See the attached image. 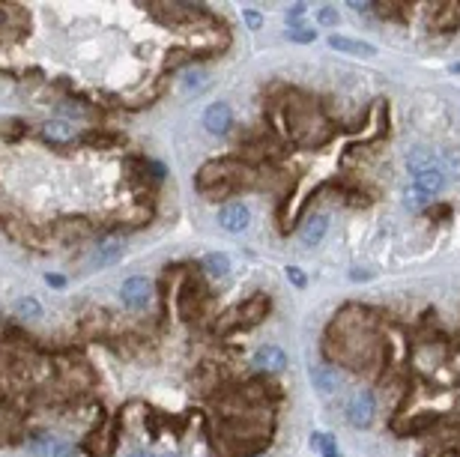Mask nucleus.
<instances>
[{"mask_svg":"<svg viewBox=\"0 0 460 457\" xmlns=\"http://www.w3.org/2000/svg\"><path fill=\"white\" fill-rule=\"evenodd\" d=\"M374 416H376V397L371 392L356 395L350 401V406H347V421L356 430H368L374 425Z\"/></svg>","mask_w":460,"mask_h":457,"instance_id":"obj_1","label":"nucleus"},{"mask_svg":"<svg viewBox=\"0 0 460 457\" xmlns=\"http://www.w3.org/2000/svg\"><path fill=\"white\" fill-rule=\"evenodd\" d=\"M120 299L126 308H147L150 299H152V287H150V281L144 275H132V278H126L123 281V287H120Z\"/></svg>","mask_w":460,"mask_h":457,"instance_id":"obj_2","label":"nucleus"},{"mask_svg":"<svg viewBox=\"0 0 460 457\" xmlns=\"http://www.w3.org/2000/svg\"><path fill=\"white\" fill-rule=\"evenodd\" d=\"M254 368L263 371V373H281L287 368V353L281 347H275V344H263L254 353Z\"/></svg>","mask_w":460,"mask_h":457,"instance_id":"obj_3","label":"nucleus"},{"mask_svg":"<svg viewBox=\"0 0 460 457\" xmlns=\"http://www.w3.org/2000/svg\"><path fill=\"white\" fill-rule=\"evenodd\" d=\"M218 225L230 233H242L251 225V213L245 204H224V209L218 213Z\"/></svg>","mask_w":460,"mask_h":457,"instance_id":"obj_4","label":"nucleus"},{"mask_svg":"<svg viewBox=\"0 0 460 457\" xmlns=\"http://www.w3.org/2000/svg\"><path fill=\"white\" fill-rule=\"evenodd\" d=\"M233 123V114H230V105L228 102H212L206 114H204V126L209 128L212 135H224Z\"/></svg>","mask_w":460,"mask_h":457,"instance_id":"obj_5","label":"nucleus"},{"mask_svg":"<svg viewBox=\"0 0 460 457\" xmlns=\"http://www.w3.org/2000/svg\"><path fill=\"white\" fill-rule=\"evenodd\" d=\"M433 161H436V152H433L428 144H421V147H412V150H409L407 168L419 177V173H424V171H433Z\"/></svg>","mask_w":460,"mask_h":457,"instance_id":"obj_6","label":"nucleus"},{"mask_svg":"<svg viewBox=\"0 0 460 457\" xmlns=\"http://www.w3.org/2000/svg\"><path fill=\"white\" fill-rule=\"evenodd\" d=\"M326 230H329V216H311L302 227V245H308V249L320 245L323 237H326Z\"/></svg>","mask_w":460,"mask_h":457,"instance_id":"obj_7","label":"nucleus"},{"mask_svg":"<svg viewBox=\"0 0 460 457\" xmlns=\"http://www.w3.org/2000/svg\"><path fill=\"white\" fill-rule=\"evenodd\" d=\"M335 51H344V54H356V57H374V48L368 42H359V39H347V37H329L326 39Z\"/></svg>","mask_w":460,"mask_h":457,"instance_id":"obj_8","label":"nucleus"},{"mask_svg":"<svg viewBox=\"0 0 460 457\" xmlns=\"http://www.w3.org/2000/svg\"><path fill=\"white\" fill-rule=\"evenodd\" d=\"M412 185H419L421 192H428V194L433 197V194H440V192H442L445 180H442V173L433 168V171H424V173H419V177L412 180Z\"/></svg>","mask_w":460,"mask_h":457,"instance_id":"obj_9","label":"nucleus"},{"mask_svg":"<svg viewBox=\"0 0 460 457\" xmlns=\"http://www.w3.org/2000/svg\"><path fill=\"white\" fill-rule=\"evenodd\" d=\"M15 317L18 320H25V323H33V320H39L42 317V305L39 299H33V296H25V299H18L15 305Z\"/></svg>","mask_w":460,"mask_h":457,"instance_id":"obj_10","label":"nucleus"},{"mask_svg":"<svg viewBox=\"0 0 460 457\" xmlns=\"http://www.w3.org/2000/svg\"><path fill=\"white\" fill-rule=\"evenodd\" d=\"M204 269L212 275V278H224V275H230V269H233V263H230V257L228 254H206L204 257Z\"/></svg>","mask_w":460,"mask_h":457,"instance_id":"obj_11","label":"nucleus"},{"mask_svg":"<svg viewBox=\"0 0 460 457\" xmlns=\"http://www.w3.org/2000/svg\"><path fill=\"white\" fill-rule=\"evenodd\" d=\"M314 385H317V392L332 395V392H338L341 380H338V373L326 365V368H314Z\"/></svg>","mask_w":460,"mask_h":457,"instance_id":"obj_12","label":"nucleus"},{"mask_svg":"<svg viewBox=\"0 0 460 457\" xmlns=\"http://www.w3.org/2000/svg\"><path fill=\"white\" fill-rule=\"evenodd\" d=\"M123 251H126V242L123 239H105L102 245H99V263L105 266V263H117L123 257Z\"/></svg>","mask_w":460,"mask_h":457,"instance_id":"obj_13","label":"nucleus"},{"mask_svg":"<svg viewBox=\"0 0 460 457\" xmlns=\"http://www.w3.org/2000/svg\"><path fill=\"white\" fill-rule=\"evenodd\" d=\"M431 201H433V197H431L428 192H421L419 185H407V189H404V206H407V209H412V213H419V209H424V206H428Z\"/></svg>","mask_w":460,"mask_h":457,"instance_id":"obj_14","label":"nucleus"},{"mask_svg":"<svg viewBox=\"0 0 460 457\" xmlns=\"http://www.w3.org/2000/svg\"><path fill=\"white\" fill-rule=\"evenodd\" d=\"M242 323H257L266 314V299L263 296H257V299H251V302H242Z\"/></svg>","mask_w":460,"mask_h":457,"instance_id":"obj_15","label":"nucleus"},{"mask_svg":"<svg viewBox=\"0 0 460 457\" xmlns=\"http://www.w3.org/2000/svg\"><path fill=\"white\" fill-rule=\"evenodd\" d=\"M209 81V75L204 72V69H188V72H183V87L188 90V93H197L200 87H204Z\"/></svg>","mask_w":460,"mask_h":457,"instance_id":"obj_16","label":"nucleus"},{"mask_svg":"<svg viewBox=\"0 0 460 457\" xmlns=\"http://www.w3.org/2000/svg\"><path fill=\"white\" fill-rule=\"evenodd\" d=\"M442 173V180H457L460 177V156L457 152H448V156H442V168H436Z\"/></svg>","mask_w":460,"mask_h":457,"instance_id":"obj_17","label":"nucleus"},{"mask_svg":"<svg viewBox=\"0 0 460 457\" xmlns=\"http://www.w3.org/2000/svg\"><path fill=\"white\" fill-rule=\"evenodd\" d=\"M42 135L48 138V140H69L72 128H69L66 123H45V126H42Z\"/></svg>","mask_w":460,"mask_h":457,"instance_id":"obj_18","label":"nucleus"},{"mask_svg":"<svg viewBox=\"0 0 460 457\" xmlns=\"http://www.w3.org/2000/svg\"><path fill=\"white\" fill-rule=\"evenodd\" d=\"M302 21H305V4H293V6H290V13H287V25H290V30H299V27H302Z\"/></svg>","mask_w":460,"mask_h":457,"instance_id":"obj_19","label":"nucleus"},{"mask_svg":"<svg viewBox=\"0 0 460 457\" xmlns=\"http://www.w3.org/2000/svg\"><path fill=\"white\" fill-rule=\"evenodd\" d=\"M317 18H320V25H323V27H335V25H338V13H335V6H320V9H317Z\"/></svg>","mask_w":460,"mask_h":457,"instance_id":"obj_20","label":"nucleus"},{"mask_svg":"<svg viewBox=\"0 0 460 457\" xmlns=\"http://www.w3.org/2000/svg\"><path fill=\"white\" fill-rule=\"evenodd\" d=\"M287 37H290L293 42H299V45H308V42H314V37H317V33H314L311 27H299V30H290Z\"/></svg>","mask_w":460,"mask_h":457,"instance_id":"obj_21","label":"nucleus"},{"mask_svg":"<svg viewBox=\"0 0 460 457\" xmlns=\"http://www.w3.org/2000/svg\"><path fill=\"white\" fill-rule=\"evenodd\" d=\"M242 18H245V25H249L251 30H261V27H263V15L257 13V9H245Z\"/></svg>","mask_w":460,"mask_h":457,"instance_id":"obj_22","label":"nucleus"},{"mask_svg":"<svg viewBox=\"0 0 460 457\" xmlns=\"http://www.w3.org/2000/svg\"><path fill=\"white\" fill-rule=\"evenodd\" d=\"M287 278H290L293 287H305V284H308V278H305V272L299 266H287Z\"/></svg>","mask_w":460,"mask_h":457,"instance_id":"obj_23","label":"nucleus"},{"mask_svg":"<svg viewBox=\"0 0 460 457\" xmlns=\"http://www.w3.org/2000/svg\"><path fill=\"white\" fill-rule=\"evenodd\" d=\"M51 457H72V445H69V442H54Z\"/></svg>","mask_w":460,"mask_h":457,"instance_id":"obj_24","label":"nucleus"},{"mask_svg":"<svg viewBox=\"0 0 460 457\" xmlns=\"http://www.w3.org/2000/svg\"><path fill=\"white\" fill-rule=\"evenodd\" d=\"M45 281L54 287V290H60V287H66V278L63 275H45Z\"/></svg>","mask_w":460,"mask_h":457,"instance_id":"obj_25","label":"nucleus"},{"mask_svg":"<svg viewBox=\"0 0 460 457\" xmlns=\"http://www.w3.org/2000/svg\"><path fill=\"white\" fill-rule=\"evenodd\" d=\"M129 457H152V454H150V451H132Z\"/></svg>","mask_w":460,"mask_h":457,"instance_id":"obj_26","label":"nucleus"},{"mask_svg":"<svg viewBox=\"0 0 460 457\" xmlns=\"http://www.w3.org/2000/svg\"><path fill=\"white\" fill-rule=\"evenodd\" d=\"M452 72H460V63H454V66H452Z\"/></svg>","mask_w":460,"mask_h":457,"instance_id":"obj_27","label":"nucleus"},{"mask_svg":"<svg viewBox=\"0 0 460 457\" xmlns=\"http://www.w3.org/2000/svg\"><path fill=\"white\" fill-rule=\"evenodd\" d=\"M162 457H173V454H162Z\"/></svg>","mask_w":460,"mask_h":457,"instance_id":"obj_28","label":"nucleus"}]
</instances>
